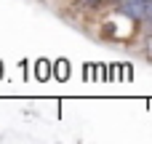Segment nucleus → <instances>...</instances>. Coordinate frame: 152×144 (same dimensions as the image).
Listing matches in <instances>:
<instances>
[{
	"instance_id": "f257e3e1",
	"label": "nucleus",
	"mask_w": 152,
	"mask_h": 144,
	"mask_svg": "<svg viewBox=\"0 0 152 144\" xmlns=\"http://www.w3.org/2000/svg\"><path fill=\"white\" fill-rule=\"evenodd\" d=\"M120 11L131 19H147V3L144 0H126L120 5Z\"/></svg>"
},
{
	"instance_id": "7ed1b4c3",
	"label": "nucleus",
	"mask_w": 152,
	"mask_h": 144,
	"mask_svg": "<svg viewBox=\"0 0 152 144\" xmlns=\"http://www.w3.org/2000/svg\"><path fill=\"white\" fill-rule=\"evenodd\" d=\"M147 3V21H152V0H144Z\"/></svg>"
},
{
	"instance_id": "f03ea898",
	"label": "nucleus",
	"mask_w": 152,
	"mask_h": 144,
	"mask_svg": "<svg viewBox=\"0 0 152 144\" xmlns=\"http://www.w3.org/2000/svg\"><path fill=\"white\" fill-rule=\"evenodd\" d=\"M99 3H104V0H77V5H86V8H91V5H99Z\"/></svg>"
}]
</instances>
